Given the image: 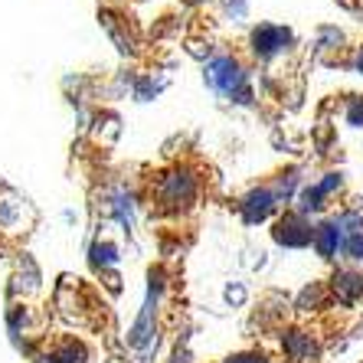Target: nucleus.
I'll return each mask as SVG.
<instances>
[{
	"label": "nucleus",
	"instance_id": "9",
	"mask_svg": "<svg viewBox=\"0 0 363 363\" xmlns=\"http://www.w3.org/2000/svg\"><path fill=\"white\" fill-rule=\"evenodd\" d=\"M314 340H311V334L308 330H301V328H291V330H285L281 334V354L288 357V360H295V363H304V360H311L314 357Z\"/></svg>",
	"mask_w": 363,
	"mask_h": 363
},
{
	"label": "nucleus",
	"instance_id": "1",
	"mask_svg": "<svg viewBox=\"0 0 363 363\" xmlns=\"http://www.w3.org/2000/svg\"><path fill=\"white\" fill-rule=\"evenodd\" d=\"M220 190V174L194 138L174 135L161 151L125 174V194L141 213L157 252L184 255Z\"/></svg>",
	"mask_w": 363,
	"mask_h": 363
},
{
	"label": "nucleus",
	"instance_id": "7",
	"mask_svg": "<svg viewBox=\"0 0 363 363\" xmlns=\"http://www.w3.org/2000/svg\"><path fill=\"white\" fill-rule=\"evenodd\" d=\"M272 239L279 245H288V249H304L314 242V226L301 210H285L272 223Z\"/></svg>",
	"mask_w": 363,
	"mask_h": 363
},
{
	"label": "nucleus",
	"instance_id": "4",
	"mask_svg": "<svg viewBox=\"0 0 363 363\" xmlns=\"http://www.w3.org/2000/svg\"><path fill=\"white\" fill-rule=\"evenodd\" d=\"M52 301L60 324L79 330L95 344H118V328H115V311H111L108 291L99 281L85 279V275H60L52 285Z\"/></svg>",
	"mask_w": 363,
	"mask_h": 363
},
{
	"label": "nucleus",
	"instance_id": "11",
	"mask_svg": "<svg viewBox=\"0 0 363 363\" xmlns=\"http://www.w3.org/2000/svg\"><path fill=\"white\" fill-rule=\"evenodd\" d=\"M330 291L340 301H357L363 295V275H357V272H337L334 281H330Z\"/></svg>",
	"mask_w": 363,
	"mask_h": 363
},
{
	"label": "nucleus",
	"instance_id": "12",
	"mask_svg": "<svg viewBox=\"0 0 363 363\" xmlns=\"http://www.w3.org/2000/svg\"><path fill=\"white\" fill-rule=\"evenodd\" d=\"M220 363H275L269 354H265L262 347H249V350H239V354H229L223 357Z\"/></svg>",
	"mask_w": 363,
	"mask_h": 363
},
{
	"label": "nucleus",
	"instance_id": "5",
	"mask_svg": "<svg viewBox=\"0 0 363 363\" xmlns=\"http://www.w3.org/2000/svg\"><path fill=\"white\" fill-rule=\"evenodd\" d=\"M36 229H40L36 203L7 177H0V262L10 265L30 255Z\"/></svg>",
	"mask_w": 363,
	"mask_h": 363
},
{
	"label": "nucleus",
	"instance_id": "15",
	"mask_svg": "<svg viewBox=\"0 0 363 363\" xmlns=\"http://www.w3.org/2000/svg\"><path fill=\"white\" fill-rule=\"evenodd\" d=\"M167 363H184V360H177V357H170V360Z\"/></svg>",
	"mask_w": 363,
	"mask_h": 363
},
{
	"label": "nucleus",
	"instance_id": "10",
	"mask_svg": "<svg viewBox=\"0 0 363 363\" xmlns=\"http://www.w3.org/2000/svg\"><path fill=\"white\" fill-rule=\"evenodd\" d=\"M314 249H318L324 259H334L340 249V223H321V226H314Z\"/></svg>",
	"mask_w": 363,
	"mask_h": 363
},
{
	"label": "nucleus",
	"instance_id": "6",
	"mask_svg": "<svg viewBox=\"0 0 363 363\" xmlns=\"http://www.w3.org/2000/svg\"><path fill=\"white\" fill-rule=\"evenodd\" d=\"M281 203V194L275 184H259L252 186V190H245L242 196H236L233 200V210L239 213V220L249 223V226H255V223H265L272 216V213L279 210Z\"/></svg>",
	"mask_w": 363,
	"mask_h": 363
},
{
	"label": "nucleus",
	"instance_id": "8",
	"mask_svg": "<svg viewBox=\"0 0 363 363\" xmlns=\"http://www.w3.org/2000/svg\"><path fill=\"white\" fill-rule=\"evenodd\" d=\"M291 33L281 30V26H255L252 30V52L259 60H272V56H279L281 50L288 46Z\"/></svg>",
	"mask_w": 363,
	"mask_h": 363
},
{
	"label": "nucleus",
	"instance_id": "3",
	"mask_svg": "<svg viewBox=\"0 0 363 363\" xmlns=\"http://www.w3.org/2000/svg\"><path fill=\"white\" fill-rule=\"evenodd\" d=\"M4 321H7L10 344L20 357H30L50 330L60 324L52 288L43 285V275L36 269L33 255H23L7 265V281H4Z\"/></svg>",
	"mask_w": 363,
	"mask_h": 363
},
{
	"label": "nucleus",
	"instance_id": "2",
	"mask_svg": "<svg viewBox=\"0 0 363 363\" xmlns=\"http://www.w3.org/2000/svg\"><path fill=\"white\" fill-rule=\"evenodd\" d=\"M184 255L157 252L144 272V301L131 330L125 334V357L147 360L161 350L164 340L174 337L184 321Z\"/></svg>",
	"mask_w": 363,
	"mask_h": 363
},
{
	"label": "nucleus",
	"instance_id": "16",
	"mask_svg": "<svg viewBox=\"0 0 363 363\" xmlns=\"http://www.w3.org/2000/svg\"><path fill=\"white\" fill-rule=\"evenodd\" d=\"M360 69H363V56H360Z\"/></svg>",
	"mask_w": 363,
	"mask_h": 363
},
{
	"label": "nucleus",
	"instance_id": "14",
	"mask_svg": "<svg viewBox=\"0 0 363 363\" xmlns=\"http://www.w3.org/2000/svg\"><path fill=\"white\" fill-rule=\"evenodd\" d=\"M350 125H363V101L350 105Z\"/></svg>",
	"mask_w": 363,
	"mask_h": 363
},
{
	"label": "nucleus",
	"instance_id": "13",
	"mask_svg": "<svg viewBox=\"0 0 363 363\" xmlns=\"http://www.w3.org/2000/svg\"><path fill=\"white\" fill-rule=\"evenodd\" d=\"M347 259H354V262H363V233H350V236L340 242Z\"/></svg>",
	"mask_w": 363,
	"mask_h": 363
}]
</instances>
